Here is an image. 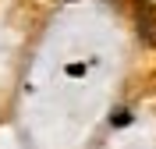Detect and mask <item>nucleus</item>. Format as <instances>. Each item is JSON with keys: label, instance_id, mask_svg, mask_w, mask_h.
I'll return each mask as SVG.
<instances>
[{"label": "nucleus", "instance_id": "obj_1", "mask_svg": "<svg viewBox=\"0 0 156 149\" xmlns=\"http://www.w3.org/2000/svg\"><path fill=\"white\" fill-rule=\"evenodd\" d=\"M135 25H138V36H142V43H149V46H156V7H138V18H135Z\"/></svg>", "mask_w": 156, "mask_h": 149}, {"label": "nucleus", "instance_id": "obj_2", "mask_svg": "<svg viewBox=\"0 0 156 149\" xmlns=\"http://www.w3.org/2000/svg\"><path fill=\"white\" fill-rule=\"evenodd\" d=\"M110 124H114V128H128V124H131V114H128V110H117V114H110Z\"/></svg>", "mask_w": 156, "mask_h": 149}, {"label": "nucleus", "instance_id": "obj_3", "mask_svg": "<svg viewBox=\"0 0 156 149\" xmlns=\"http://www.w3.org/2000/svg\"><path fill=\"white\" fill-rule=\"evenodd\" d=\"M85 71H89V64H82V60H75V64H68V75H71V78H82Z\"/></svg>", "mask_w": 156, "mask_h": 149}]
</instances>
